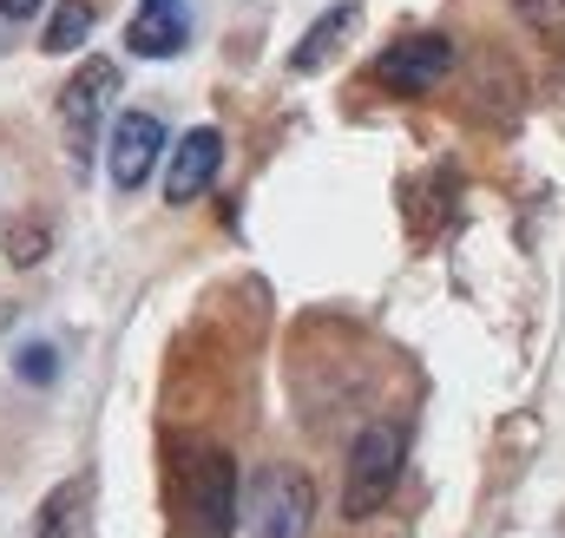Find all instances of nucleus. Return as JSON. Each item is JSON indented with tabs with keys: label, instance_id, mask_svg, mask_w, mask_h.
Wrapping results in <instances>:
<instances>
[{
	"label": "nucleus",
	"instance_id": "f257e3e1",
	"mask_svg": "<svg viewBox=\"0 0 565 538\" xmlns=\"http://www.w3.org/2000/svg\"><path fill=\"white\" fill-rule=\"evenodd\" d=\"M402 460H408V446H402L395 427H382V420L362 427L355 446H349V466H342V513L349 519H375L395 499V486H402Z\"/></svg>",
	"mask_w": 565,
	"mask_h": 538
},
{
	"label": "nucleus",
	"instance_id": "f03ea898",
	"mask_svg": "<svg viewBox=\"0 0 565 538\" xmlns=\"http://www.w3.org/2000/svg\"><path fill=\"white\" fill-rule=\"evenodd\" d=\"M113 99H119V66H113V60H86V66L66 79V93H60V138H66V158H73L79 177H86L93 158H99V126H106Z\"/></svg>",
	"mask_w": 565,
	"mask_h": 538
},
{
	"label": "nucleus",
	"instance_id": "7ed1b4c3",
	"mask_svg": "<svg viewBox=\"0 0 565 538\" xmlns=\"http://www.w3.org/2000/svg\"><path fill=\"white\" fill-rule=\"evenodd\" d=\"M184 519L198 538L237 532V460L224 446H198L184 460Z\"/></svg>",
	"mask_w": 565,
	"mask_h": 538
},
{
	"label": "nucleus",
	"instance_id": "20e7f679",
	"mask_svg": "<svg viewBox=\"0 0 565 538\" xmlns=\"http://www.w3.org/2000/svg\"><path fill=\"white\" fill-rule=\"evenodd\" d=\"M447 73H454V40L447 33H402L395 46H382L369 60V79L382 93H395V99H422Z\"/></svg>",
	"mask_w": 565,
	"mask_h": 538
},
{
	"label": "nucleus",
	"instance_id": "39448f33",
	"mask_svg": "<svg viewBox=\"0 0 565 538\" xmlns=\"http://www.w3.org/2000/svg\"><path fill=\"white\" fill-rule=\"evenodd\" d=\"M316 519V486L302 466H270L250 499V538H309Z\"/></svg>",
	"mask_w": 565,
	"mask_h": 538
},
{
	"label": "nucleus",
	"instance_id": "423d86ee",
	"mask_svg": "<svg viewBox=\"0 0 565 538\" xmlns=\"http://www.w3.org/2000/svg\"><path fill=\"white\" fill-rule=\"evenodd\" d=\"M217 164H224V132L217 126L184 132L178 151H171V164H164V204H198L217 184Z\"/></svg>",
	"mask_w": 565,
	"mask_h": 538
},
{
	"label": "nucleus",
	"instance_id": "0eeeda50",
	"mask_svg": "<svg viewBox=\"0 0 565 538\" xmlns=\"http://www.w3.org/2000/svg\"><path fill=\"white\" fill-rule=\"evenodd\" d=\"M158 158H164V126H158V112H126V119L113 126V144H106L113 184H119V191H139L145 177L158 171Z\"/></svg>",
	"mask_w": 565,
	"mask_h": 538
},
{
	"label": "nucleus",
	"instance_id": "6e6552de",
	"mask_svg": "<svg viewBox=\"0 0 565 538\" xmlns=\"http://www.w3.org/2000/svg\"><path fill=\"white\" fill-rule=\"evenodd\" d=\"M184 40H191V7L184 0H139V13L126 26L132 60H171V53H184Z\"/></svg>",
	"mask_w": 565,
	"mask_h": 538
},
{
	"label": "nucleus",
	"instance_id": "1a4fd4ad",
	"mask_svg": "<svg viewBox=\"0 0 565 538\" xmlns=\"http://www.w3.org/2000/svg\"><path fill=\"white\" fill-rule=\"evenodd\" d=\"M355 20H362V7L355 0H335V7H322L316 13V26L289 46V73H322L329 60H335V46L355 33Z\"/></svg>",
	"mask_w": 565,
	"mask_h": 538
},
{
	"label": "nucleus",
	"instance_id": "9d476101",
	"mask_svg": "<svg viewBox=\"0 0 565 538\" xmlns=\"http://www.w3.org/2000/svg\"><path fill=\"white\" fill-rule=\"evenodd\" d=\"M79 519H86V480H60V486L40 499L26 538H79Z\"/></svg>",
	"mask_w": 565,
	"mask_h": 538
},
{
	"label": "nucleus",
	"instance_id": "9b49d317",
	"mask_svg": "<svg viewBox=\"0 0 565 538\" xmlns=\"http://www.w3.org/2000/svg\"><path fill=\"white\" fill-rule=\"evenodd\" d=\"M86 33H93V0H60V13H53V26L40 33V46H46V53H73Z\"/></svg>",
	"mask_w": 565,
	"mask_h": 538
},
{
	"label": "nucleus",
	"instance_id": "f8f14e48",
	"mask_svg": "<svg viewBox=\"0 0 565 538\" xmlns=\"http://www.w3.org/2000/svg\"><path fill=\"white\" fill-rule=\"evenodd\" d=\"M13 375H20V381H33V388H46V381L60 375V348H53V342H26V348H20V362H13Z\"/></svg>",
	"mask_w": 565,
	"mask_h": 538
},
{
	"label": "nucleus",
	"instance_id": "ddd939ff",
	"mask_svg": "<svg viewBox=\"0 0 565 538\" xmlns=\"http://www.w3.org/2000/svg\"><path fill=\"white\" fill-rule=\"evenodd\" d=\"M7 257L26 269L46 257V224H7Z\"/></svg>",
	"mask_w": 565,
	"mask_h": 538
},
{
	"label": "nucleus",
	"instance_id": "4468645a",
	"mask_svg": "<svg viewBox=\"0 0 565 538\" xmlns=\"http://www.w3.org/2000/svg\"><path fill=\"white\" fill-rule=\"evenodd\" d=\"M520 20L546 40H565V0H520Z\"/></svg>",
	"mask_w": 565,
	"mask_h": 538
},
{
	"label": "nucleus",
	"instance_id": "2eb2a0df",
	"mask_svg": "<svg viewBox=\"0 0 565 538\" xmlns=\"http://www.w3.org/2000/svg\"><path fill=\"white\" fill-rule=\"evenodd\" d=\"M46 0H0V20H33Z\"/></svg>",
	"mask_w": 565,
	"mask_h": 538
},
{
	"label": "nucleus",
	"instance_id": "dca6fc26",
	"mask_svg": "<svg viewBox=\"0 0 565 538\" xmlns=\"http://www.w3.org/2000/svg\"><path fill=\"white\" fill-rule=\"evenodd\" d=\"M7 322H13V309H7V302H0V329H7Z\"/></svg>",
	"mask_w": 565,
	"mask_h": 538
}]
</instances>
